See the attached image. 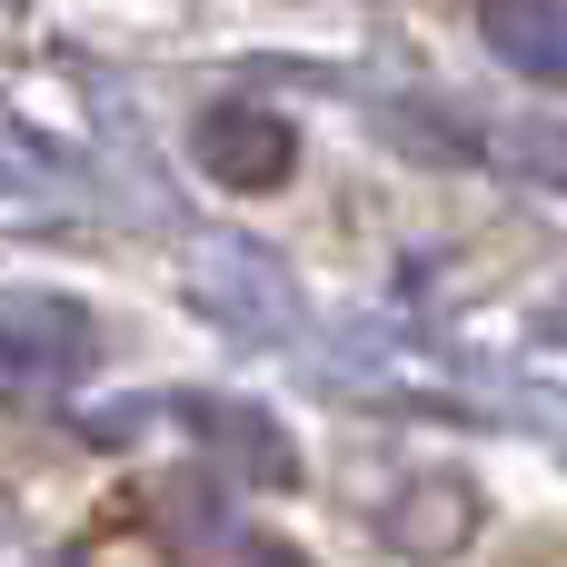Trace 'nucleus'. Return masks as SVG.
<instances>
[{"mask_svg": "<svg viewBox=\"0 0 567 567\" xmlns=\"http://www.w3.org/2000/svg\"><path fill=\"white\" fill-rule=\"evenodd\" d=\"M478 40L518 70V80H567V0H478Z\"/></svg>", "mask_w": 567, "mask_h": 567, "instance_id": "3", "label": "nucleus"}, {"mask_svg": "<svg viewBox=\"0 0 567 567\" xmlns=\"http://www.w3.org/2000/svg\"><path fill=\"white\" fill-rule=\"evenodd\" d=\"M100 369V319L60 289H0V399L40 409V399H70L90 389Z\"/></svg>", "mask_w": 567, "mask_h": 567, "instance_id": "1", "label": "nucleus"}, {"mask_svg": "<svg viewBox=\"0 0 567 567\" xmlns=\"http://www.w3.org/2000/svg\"><path fill=\"white\" fill-rule=\"evenodd\" d=\"M189 150H199V169H209L219 189H279V179H289V159H299V130H289L279 110L219 100V110H199Z\"/></svg>", "mask_w": 567, "mask_h": 567, "instance_id": "2", "label": "nucleus"}]
</instances>
